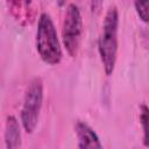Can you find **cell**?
<instances>
[{"label":"cell","mask_w":149,"mask_h":149,"mask_svg":"<svg viewBox=\"0 0 149 149\" xmlns=\"http://www.w3.org/2000/svg\"><path fill=\"white\" fill-rule=\"evenodd\" d=\"M104 5V0H90V9L91 13L94 15H98L101 12Z\"/></svg>","instance_id":"cell-9"},{"label":"cell","mask_w":149,"mask_h":149,"mask_svg":"<svg viewBox=\"0 0 149 149\" xmlns=\"http://www.w3.org/2000/svg\"><path fill=\"white\" fill-rule=\"evenodd\" d=\"M35 47L40 58L49 64L57 65L63 58V49L57 35L56 27L48 13H41L37 21Z\"/></svg>","instance_id":"cell-2"},{"label":"cell","mask_w":149,"mask_h":149,"mask_svg":"<svg viewBox=\"0 0 149 149\" xmlns=\"http://www.w3.org/2000/svg\"><path fill=\"white\" fill-rule=\"evenodd\" d=\"M74 133L78 140V148L80 149H100L102 144L99 140L98 134L94 129L87 125L85 121H76L74 123Z\"/></svg>","instance_id":"cell-5"},{"label":"cell","mask_w":149,"mask_h":149,"mask_svg":"<svg viewBox=\"0 0 149 149\" xmlns=\"http://www.w3.org/2000/svg\"><path fill=\"white\" fill-rule=\"evenodd\" d=\"M7 1H15V0H7Z\"/></svg>","instance_id":"cell-11"},{"label":"cell","mask_w":149,"mask_h":149,"mask_svg":"<svg viewBox=\"0 0 149 149\" xmlns=\"http://www.w3.org/2000/svg\"><path fill=\"white\" fill-rule=\"evenodd\" d=\"M119 10L115 6L107 9L98 37V54L106 76L114 72L119 49Z\"/></svg>","instance_id":"cell-1"},{"label":"cell","mask_w":149,"mask_h":149,"mask_svg":"<svg viewBox=\"0 0 149 149\" xmlns=\"http://www.w3.org/2000/svg\"><path fill=\"white\" fill-rule=\"evenodd\" d=\"M21 122L14 115H7L5 122V144L8 149H14L21 147L22 135H21Z\"/></svg>","instance_id":"cell-6"},{"label":"cell","mask_w":149,"mask_h":149,"mask_svg":"<svg viewBox=\"0 0 149 149\" xmlns=\"http://www.w3.org/2000/svg\"><path fill=\"white\" fill-rule=\"evenodd\" d=\"M83 17L76 3H69L65 10L62 27V43L70 57H76L83 40Z\"/></svg>","instance_id":"cell-4"},{"label":"cell","mask_w":149,"mask_h":149,"mask_svg":"<svg viewBox=\"0 0 149 149\" xmlns=\"http://www.w3.org/2000/svg\"><path fill=\"white\" fill-rule=\"evenodd\" d=\"M134 7L136 10L137 16L140 20L144 23L148 22L149 19V6H148V0H134Z\"/></svg>","instance_id":"cell-8"},{"label":"cell","mask_w":149,"mask_h":149,"mask_svg":"<svg viewBox=\"0 0 149 149\" xmlns=\"http://www.w3.org/2000/svg\"><path fill=\"white\" fill-rule=\"evenodd\" d=\"M140 123L143 130V144L144 147L149 146V108L147 104L140 105Z\"/></svg>","instance_id":"cell-7"},{"label":"cell","mask_w":149,"mask_h":149,"mask_svg":"<svg viewBox=\"0 0 149 149\" xmlns=\"http://www.w3.org/2000/svg\"><path fill=\"white\" fill-rule=\"evenodd\" d=\"M44 97V85L41 77H34L24 92L23 104L20 112V122L28 134L34 133L38 125Z\"/></svg>","instance_id":"cell-3"},{"label":"cell","mask_w":149,"mask_h":149,"mask_svg":"<svg viewBox=\"0 0 149 149\" xmlns=\"http://www.w3.org/2000/svg\"><path fill=\"white\" fill-rule=\"evenodd\" d=\"M56 1H57L58 7H64L65 3H66V0H56Z\"/></svg>","instance_id":"cell-10"}]
</instances>
